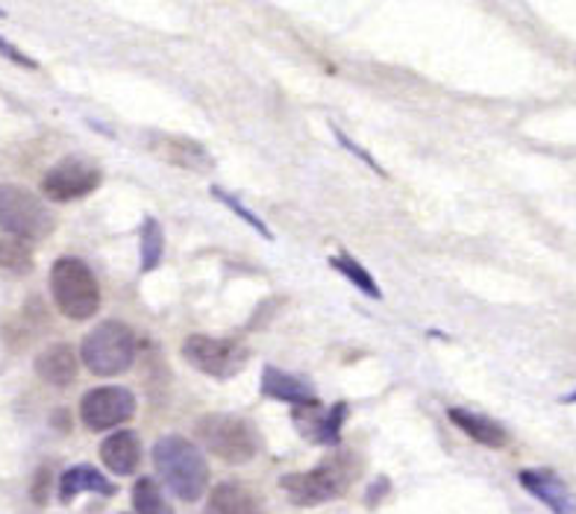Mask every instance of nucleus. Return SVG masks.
<instances>
[{
	"mask_svg": "<svg viewBox=\"0 0 576 514\" xmlns=\"http://www.w3.org/2000/svg\"><path fill=\"white\" fill-rule=\"evenodd\" d=\"M203 514H266L259 500L245 486L238 482H221L218 488H212L210 503Z\"/></svg>",
	"mask_w": 576,
	"mask_h": 514,
	"instance_id": "nucleus-16",
	"label": "nucleus"
},
{
	"mask_svg": "<svg viewBox=\"0 0 576 514\" xmlns=\"http://www.w3.org/2000/svg\"><path fill=\"white\" fill-rule=\"evenodd\" d=\"M80 358L94 377H118L136 358V335L121 321L98 323L82 339Z\"/></svg>",
	"mask_w": 576,
	"mask_h": 514,
	"instance_id": "nucleus-3",
	"label": "nucleus"
},
{
	"mask_svg": "<svg viewBox=\"0 0 576 514\" xmlns=\"http://www.w3.org/2000/svg\"><path fill=\"white\" fill-rule=\"evenodd\" d=\"M518 482H521L527 491H530L535 500L547 505L553 514H576V494L567 488V482L558 473L547 468H530L518 473Z\"/></svg>",
	"mask_w": 576,
	"mask_h": 514,
	"instance_id": "nucleus-10",
	"label": "nucleus"
},
{
	"mask_svg": "<svg viewBox=\"0 0 576 514\" xmlns=\"http://www.w3.org/2000/svg\"><path fill=\"white\" fill-rule=\"evenodd\" d=\"M183 358L194 370L212 379H233L245 367L247 350L238 341L210 339V335H189L183 341Z\"/></svg>",
	"mask_w": 576,
	"mask_h": 514,
	"instance_id": "nucleus-7",
	"label": "nucleus"
},
{
	"mask_svg": "<svg viewBox=\"0 0 576 514\" xmlns=\"http://www.w3.org/2000/svg\"><path fill=\"white\" fill-rule=\"evenodd\" d=\"M332 133H336V138H339L341 145L348 147L350 153H357V157H359V159H362V162H365V165H368V168H374L376 174H385L383 168L376 165V159H374V157H371V153H368V150H362V147H359V145H353V141H350V138H348V136H345V133H341V129H336V127H332Z\"/></svg>",
	"mask_w": 576,
	"mask_h": 514,
	"instance_id": "nucleus-24",
	"label": "nucleus"
},
{
	"mask_svg": "<svg viewBox=\"0 0 576 514\" xmlns=\"http://www.w3.org/2000/svg\"><path fill=\"white\" fill-rule=\"evenodd\" d=\"M54 212L21 185L0 183V230L24 241H42L54 230Z\"/></svg>",
	"mask_w": 576,
	"mask_h": 514,
	"instance_id": "nucleus-5",
	"label": "nucleus"
},
{
	"mask_svg": "<svg viewBox=\"0 0 576 514\" xmlns=\"http://www.w3.org/2000/svg\"><path fill=\"white\" fill-rule=\"evenodd\" d=\"M0 56H7L10 62L21 65V68H38L36 59H30L27 54H21L19 47L10 45V42H7V38H3V36H0Z\"/></svg>",
	"mask_w": 576,
	"mask_h": 514,
	"instance_id": "nucleus-25",
	"label": "nucleus"
},
{
	"mask_svg": "<svg viewBox=\"0 0 576 514\" xmlns=\"http://www.w3.org/2000/svg\"><path fill=\"white\" fill-rule=\"evenodd\" d=\"M262 395L271 397V400H280V403H289L294 409L301 406H318V397H315V388L306 386L303 379L285 374L280 367L268 365L262 370Z\"/></svg>",
	"mask_w": 576,
	"mask_h": 514,
	"instance_id": "nucleus-12",
	"label": "nucleus"
},
{
	"mask_svg": "<svg viewBox=\"0 0 576 514\" xmlns=\"http://www.w3.org/2000/svg\"><path fill=\"white\" fill-rule=\"evenodd\" d=\"M138 250H142V274L154 271L162 262L165 232L156 218H145V224H142V248Z\"/></svg>",
	"mask_w": 576,
	"mask_h": 514,
	"instance_id": "nucleus-21",
	"label": "nucleus"
},
{
	"mask_svg": "<svg viewBox=\"0 0 576 514\" xmlns=\"http://www.w3.org/2000/svg\"><path fill=\"white\" fill-rule=\"evenodd\" d=\"M329 267H336L341 276H348L350 283L357 285L359 292L368 294L371 300H380L383 297V292H380V285L374 283V276L368 274L365 267L359 265L357 259L348 256V253H339V256H329Z\"/></svg>",
	"mask_w": 576,
	"mask_h": 514,
	"instance_id": "nucleus-20",
	"label": "nucleus"
},
{
	"mask_svg": "<svg viewBox=\"0 0 576 514\" xmlns=\"http://www.w3.org/2000/svg\"><path fill=\"white\" fill-rule=\"evenodd\" d=\"M50 294L68 321H89L101 309V285L82 259H56L50 267Z\"/></svg>",
	"mask_w": 576,
	"mask_h": 514,
	"instance_id": "nucleus-2",
	"label": "nucleus"
},
{
	"mask_svg": "<svg viewBox=\"0 0 576 514\" xmlns=\"http://www.w3.org/2000/svg\"><path fill=\"white\" fill-rule=\"evenodd\" d=\"M565 403H576V391H574V395L565 397Z\"/></svg>",
	"mask_w": 576,
	"mask_h": 514,
	"instance_id": "nucleus-26",
	"label": "nucleus"
},
{
	"mask_svg": "<svg viewBox=\"0 0 576 514\" xmlns=\"http://www.w3.org/2000/svg\"><path fill=\"white\" fill-rule=\"evenodd\" d=\"M168 162L183 165L189 171H212V157L203 150L201 145H194L189 138H171L168 141Z\"/></svg>",
	"mask_w": 576,
	"mask_h": 514,
	"instance_id": "nucleus-18",
	"label": "nucleus"
},
{
	"mask_svg": "<svg viewBox=\"0 0 576 514\" xmlns=\"http://www.w3.org/2000/svg\"><path fill=\"white\" fill-rule=\"evenodd\" d=\"M133 509H136V514H174L171 503L165 500L162 488L150 477H142L133 488Z\"/></svg>",
	"mask_w": 576,
	"mask_h": 514,
	"instance_id": "nucleus-19",
	"label": "nucleus"
},
{
	"mask_svg": "<svg viewBox=\"0 0 576 514\" xmlns=\"http://www.w3.org/2000/svg\"><path fill=\"white\" fill-rule=\"evenodd\" d=\"M101 168L94 165V162L82 157H65L63 162H56L42 176V192H45L47 201L71 203L86 197V194H92L101 185Z\"/></svg>",
	"mask_w": 576,
	"mask_h": 514,
	"instance_id": "nucleus-8",
	"label": "nucleus"
},
{
	"mask_svg": "<svg viewBox=\"0 0 576 514\" xmlns=\"http://www.w3.org/2000/svg\"><path fill=\"white\" fill-rule=\"evenodd\" d=\"M345 421H348V403L332 406L329 412H320L318 406L294 409V426L303 438L315 441V444H339Z\"/></svg>",
	"mask_w": 576,
	"mask_h": 514,
	"instance_id": "nucleus-11",
	"label": "nucleus"
},
{
	"mask_svg": "<svg viewBox=\"0 0 576 514\" xmlns=\"http://www.w3.org/2000/svg\"><path fill=\"white\" fill-rule=\"evenodd\" d=\"M36 374L47 386L65 388L77 379V353L71 344H50L36 356Z\"/></svg>",
	"mask_w": 576,
	"mask_h": 514,
	"instance_id": "nucleus-14",
	"label": "nucleus"
},
{
	"mask_svg": "<svg viewBox=\"0 0 576 514\" xmlns=\"http://www.w3.org/2000/svg\"><path fill=\"white\" fill-rule=\"evenodd\" d=\"M101 461L106 470H112L115 477H129L136 473L138 461H142V441L136 432L121 430L112 432L110 438L101 444Z\"/></svg>",
	"mask_w": 576,
	"mask_h": 514,
	"instance_id": "nucleus-13",
	"label": "nucleus"
},
{
	"mask_svg": "<svg viewBox=\"0 0 576 514\" xmlns=\"http://www.w3.org/2000/svg\"><path fill=\"white\" fill-rule=\"evenodd\" d=\"M82 491L112 496L115 494V486L103 477L101 470H94L92 465H77V468L65 470L63 479H59V500H63V503H71L74 496L82 494Z\"/></svg>",
	"mask_w": 576,
	"mask_h": 514,
	"instance_id": "nucleus-17",
	"label": "nucleus"
},
{
	"mask_svg": "<svg viewBox=\"0 0 576 514\" xmlns=\"http://www.w3.org/2000/svg\"><path fill=\"white\" fill-rule=\"evenodd\" d=\"M210 192H212V197H215V201L224 203V206H227V209L233 212V215H238V218L245 220V224H250V227H253V230H257L259 236H266V239H274V232L268 230L266 224H262V220H259L257 215H253V212L247 209L245 203L238 201V197H233V194L224 192V189H218V185H212Z\"/></svg>",
	"mask_w": 576,
	"mask_h": 514,
	"instance_id": "nucleus-23",
	"label": "nucleus"
},
{
	"mask_svg": "<svg viewBox=\"0 0 576 514\" xmlns=\"http://www.w3.org/2000/svg\"><path fill=\"white\" fill-rule=\"evenodd\" d=\"M0 267L15 271V274L30 271L33 267V253H30L27 241L15 239V236H0Z\"/></svg>",
	"mask_w": 576,
	"mask_h": 514,
	"instance_id": "nucleus-22",
	"label": "nucleus"
},
{
	"mask_svg": "<svg viewBox=\"0 0 576 514\" xmlns=\"http://www.w3.org/2000/svg\"><path fill=\"white\" fill-rule=\"evenodd\" d=\"M448 418L453 426H459V430L465 432L467 438L476 441V444H483V447L500 450V447L509 444V432H506L497 421H492V418H485V414L465 412V409H450Z\"/></svg>",
	"mask_w": 576,
	"mask_h": 514,
	"instance_id": "nucleus-15",
	"label": "nucleus"
},
{
	"mask_svg": "<svg viewBox=\"0 0 576 514\" xmlns=\"http://www.w3.org/2000/svg\"><path fill=\"white\" fill-rule=\"evenodd\" d=\"M348 479L350 473L341 461H324L320 468L306 470V473H289V477L280 479V488L294 505L312 509V505L329 503V500L345 494Z\"/></svg>",
	"mask_w": 576,
	"mask_h": 514,
	"instance_id": "nucleus-6",
	"label": "nucleus"
},
{
	"mask_svg": "<svg viewBox=\"0 0 576 514\" xmlns=\"http://www.w3.org/2000/svg\"><path fill=\"white\" fill-rule=\"evenodd\" d=\"M133 414H136V397L129 395L127 388H92L80 400V418L92 432L115 430L121 423H127Z\"/></svg>",
	"mask_w": 576,
	"mask_h": 514,
	"instance_id": "nucleus-9",
	"label": "nucleus"
},
{
	"mask_svg": "<svg viewBox=\"0 0 576 514\" xmlns=\"http://www.w3.org/2000/svg\"><path fill=\"white\" fill-rule=\"evenodd\" d=\"M156 473L185 503H194L210 488V465L203 459L201 447L183 435H165L154 447Z\"/></svg>",
	"mask_w": 576,
	"mask_h": 514,
	"instance_id": "nucleus-1",
	"label": "nucleus"
},
{
	"mask_svg": "<svg viewBox=\"0 0 576 514\" xmlns=\"http://www.w3.org/2000/svg\"><path fill=\"white\" fill-rule=\"evenodd\" d=\"M194 435L212 456L227 465H247L259 450L257 430L236 414H206Z\"/></svg>",
	"mask_w": 576,
	"mask_h": 514,
	"instance_id": "nucleus-4",
	"label": "nucleus"
}]
</instances>
